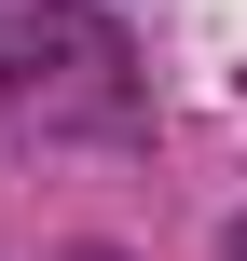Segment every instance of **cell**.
I'll return each instance as SVG.
<instances>
[{"label":"cell","mask_w":247,"mask_h":261,"mask_svg":"<svg viewBox=\"0 0 247 261\" xmlns=\"http://www.w3.org/2000/svg\"><path fill=\"white\" fill-rule=\"evenodd\" d=\"M0 110H124L96 0H0Z\"/></svg>","instance_id":"1"},{"label":"cell","mask_w":247,"mask_h":261,"mask_svg":"<svg viewBox=\"0 0 247 261\" xmlns=\"http://www.w3.org/2000/svg\"><path fill=\"white\" fill-rule=\"evenodd\" d=\"M234 261H247V234H234Z\"/></svg>","instance_id":"2"}]
</instances>
